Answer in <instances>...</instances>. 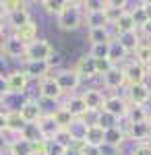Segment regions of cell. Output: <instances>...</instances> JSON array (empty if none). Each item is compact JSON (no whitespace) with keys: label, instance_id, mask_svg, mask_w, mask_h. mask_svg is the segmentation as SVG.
Listing matches in <instances>:
<instances>
[{"label":"cell","instance_id":"18","mask_svg":"<svg viewBox=\"0 0 151 155\" xmlns=\"http://www.w3.org/2000/svg\"><path fill=\"white\" fill-rule=\"evenodd\" d=\"M75 72L81 77V79H91V77H97L95 74V60L91 56H83L77 66H75Z\"/></svg>","mask_w":151,"mask_h":155},{"label":"cell","instance_id":"3","mask_svg":"<svg viewBox=\"0 0 151 155\" xmlns=\"http://www.w3.org/2000/svg\"><path fill=\"white\" fill-rule=\"evenodd\" d=\"M128 101L126 99H122V97H118V95H112V97H106V101H104V112H108V114H112L114 118L118 120H122V118H126V114H128Z\"/></svg>","mask_w":151,"mask_h":155},{"label":"cell","instance_id":"49","mask_svg":"<svg viewBox=\"0 0 151 155\" xmlns=\"http://www.w3.org/2000/svg\"><path fill=\"white\" fill-rule=\"evenodd\" d=\"M6 15V8H4V2L0 0V21H2V17Z\"/></svg>","mask_w":151,"mask_h":155},{"label":"cell","instance_id":"51","mask_svg":"<svg viewBox=\"0 0 151 155\" xmlns=\"http://www.w3.org/2000/svg\"><path fill=\"white\" fill-rule=\"evenodd\" d=\"M147 143H149V145H151V134H149V141H147Z\"/></svg>","mask_w":151,"mask_h":155},{"label":"cell","instance_id":"26","mask_svg":"<svg viewBox=\"0 0 151 155\" xmlns=\"http://www.w3.org/2000/svg\"><path fill=\"white\" fill-rule=\"evenodd\" d=\"M124 139H126V132L122 130L120 126L108 128V130H106V134H104V143L114 145V147H120V145L124 143Z\"/></svg>","mask_w":151,"mask_h":155},{"label":"cell","instance_id":"38","mask_svg":"<svg viewBox=\"0 0 151 155\" xmlns=\"http://www.w3.org/2000/svg\"><path fill=\"white\" fill-rule=\"evenodd\" d=\"M52 141H54V143H58V145H62V147H66V149L72 145V139H70V134H69V130H66V128H60Z\"/></svg>","mask_w":151,"mask_h":155},{"label":"cell","instance_id":"47","mask_svg":"<svg viewBox=\"0 0 151 155\" xmlns=\"http://www.w3.org/2000/svg\"><path fill=\"white\" fill-rule=\"evenodd\" d=\"M6 149H8V141L4 139V132H0V155L4 153Z\"/></svg>","mask_w":151,"mask_h":155},{"label":"cell","instance_id":"12","mask_svg":"<svg viewBox=\"0 0 151 155\" xmlns=\"http://www.w3.org/2000/svg\"><path fill=\"white\" fill-rule=\"evenodd\" d=\"M128 101H130V106H145L147 101H149L151 97V91L149 87L143 83V85H135V87H128Z\"/></svg>","mask_w":151,"mask_h":155},{"label":"cell","instance_id":"6","mask_svg":"<svg viewBox=\"0 0 151 155\" xmlns=\"http://www.w3.org/2000/svg\"><path fill=\"white\" fill-rule=\"evenodd\" d=\"M19 114H21V118H23L25 124H37V120L44 116V112H42V106L33 101V99H27L21 104L19 107Z\"/></svg>","mask_w":151,"mask_h":155},{"label":"cell","instance_id":"41","mask_svg":"<svg viewBox=\"0 0 151 155\" xmlns=\"http://www.w3.org/2000/svg\"><path fill=\"white\" fill-rule=\"evenodd\" d=\"M4 8H6V15H11L15 11L25 8V2H21V0H4Z\"/></svg>","mask_w":151,"mask_h":155},{"label":"cell","instance_id":"25","mask_svg":"<svg viewBox=\"0 0 151 155\" xmlns=\"http://www.w3.org/2000/svg\"><path fill=\"white\" fill-rule=\"evenodd\" d=\"M52 118H54V122L58 124V128H69L70 124L75 122V118L70 116V112H69V110H66L64 106L56 107V110L52 112Z\"/></svg>","mask_w":151,"mask_h":155},{"label":"cell","instance_id":"20","mask_svg":"<svg viewBox=\"0 0 151 155\" xmlns=\"http://www.w3.org/2000/svg\"><path fill=\"white\" fill-rule=\"evenodd\" d=\"M15 37L21 39L23 44H31V41H35V39H37V25H35L33 21H29L27 25L15 29Z\"/></svg>","mask_w":151,"mask_h":155},{"label":"cell","instance_id":"29","mask_svg":"<svg viewBox=\"0 0 151 155\" xmlns=\"http://www.w3.org/2000/svg\"><path fill=\"white\" fill-rule=\"evenodd\" d=\"M87 39L91 41V46H95V44H110L112 41V35H110L108 27H104V29H89Z\"/></svg>","mask_w":151,"mask_h":155},{"label":"cell","instance_id":"43","mask_svg":"<svg viewBox=\"0 0 151 155\" xmlns=\"http://www.w3.org/2000/svg\"><path fill=\"white\" fill-rule=\"evenodd\" d=\"M99 153L102 155H120V147H114V145L104 143L102 147H99Z\"/></svg>","mask_w":151,"mask_h":155},{"label":"cell","instance_id":"46","mask_svg":"<svg viewBox=\"0 0 151 155\" xmlns=\"http://www.w3.org/2000/svg\"><path fill=\"white\" fill-rule=\"evenodd\" d=\"M139 29H141V33H143L145 37H149V39H151V21H147L145 25H141Z\"/></svg>","mask_w":151,"mask_h":155},{"label":"cell","instance_id":"28","mask_svg":"<svg viewBox=\"0 0 151 155\" xmlns=\"http://www.w3.org/2000/svg\"><path fill=\"white\" fill-rule=\"evenodd\" d=\"M124 58H126V50L122 48L118 41L112 39V41H110V48H108V60L116 66V62H122Z\"/></svg>","mask_w":151,"mask_h":155},{"label":"cell","instance_id":"2","mask_svg":"<svg viewBox=\"0 0 151 155\" xmlns=\"http://www.w3.org/2000/svg\"><path fill=\"white\" fill-rule=\"evenodd\" d=\"M81 21H83L81 2H66L64 11L58 15V27L62 31H72L81 25Z\"/></svg>","mask_w":151,"mask_h":155},{"label":"cell","instance_id":"5","mask_svg":"<svg viewBox=\"0 0 151 155\" xmlns=\"http://www.w3.org/2000/svg\"><path fill=\"white\" fill-rule=\"evenodd\" d=\"M122 72H124V79H126L128 87L143 85L145 79H147V68H145L143 64H139V62H130V64H126V66L122 68Z\"/></svg>","mask_w":151,"mask_h":155},{"label":"cell","instance_id":"33","mask_svg":"<svg viewBox=\"0 0 151 155\" xmlns=\"http://www.w3.org/2000/svg\"><path fill=\"white\" fill-rule=\"evenodd\" d=\"M118 122L120 120L118 118H114L112 114H108V112H97V120L93 122V124H97V126H102L104 130H108V128H114V126H118Z\"/></svg>","mask_w":151,"mask_h":155},{"label":"cell","instance_id":"22","mask_svg":"<svg viewBox=\"0 0 151 155\" xmlns=\"http://www.w3.org/2000/svg\"><path fill=\"white\" fill-rule=\"evenodd\" d=\"M128 124H141V122H149V112L145 106H130L126 114Z\"/></svg>","mask_w":151,"mask_h":155},{"label":"cell","instance_id":"27","mask_svg":"<svg viewBox=\"0 0 151 155\" xmlns=\"http://www.w3.org/2000/svg\"><path fill=\"white\" fill-rule=\"evenodd\" d=\"M114 25H116L118 35H122V33H130V31H137V23H135V19L130 17V12H128V11L124 12Z\"/></svg>","mask_w":151,"mask_h":155},{"label":"cell","instance_id":"1","mask_svg":"<svg viewBox=\"0 0 151 155\" xmlns=\"http://www.w3.org/2000/svg\"><path fill=\"white\" fill-rule=\"evenodd\" d=\"M54 56V48L48 39H35L31 44H27L25 48V62H48Z\"/></svg>","mask_w":151,"mask_h":155},{"label":"cell","instance_id":"37","mask_svg":"<svg viewBox=\"0 0 151 155\" xmlns=\"http://www.w3.org/2000/svg\"><path fill=\"white\" fill-rule=\"evenodd\" d=\"M108 48H110V44H95V46H91V52H89V56H91L93 60L108 58Z\"/></svg>","mask_w":151,"mask_h":155},{"label":"cell","instance_id":"50","mask_svg":"<svg viewBox=\"0 0 151 155\" xmlns=\"http://www.w3.org/2000/svg\"><path fill=\"white\" fill-rule=\"evenodd\" d=\"M2 33H4V23L0 21V35H2Z\"/></svg>","mask_w":151,"mask_h":155},{"label":"cell","instance_id":"10","mask_svg":"<svg viewBox=\"0 0 151 155\" xmlns=\"http://www.w3.org/2000/svg\"><path fill=\"white\" fill-rule=\"evenodd\" d=\"M39 93H42V97L48 99V101H56V99H60V95H62V91H60V87H58V83H56L54 77H46V79L39 81Z\"/></svg>","mask_w":151,"mask_h":155},{"label":"cell","instance_id":"39","mask_svg":"<svg viewBox=\"0 0 151 155\" xmlns=\"http://www.w3.org/2000/svg\"><path fill=\"white\" fill-rule=\"evenodd\" d=\"M114 68V64L110 62L108 58H99V60H95V74H102L104 77L108 71H112Z\"/></svg>","mask_w":151,"mask_h":155},{"label":"cell","instance_id":"45","mask_svg":"<svg viewBox=\"0 0 151 155\" xmlns=\"http://www.w3.org/2000/svg\"><path fill=\"white\" fill-rule=\"evenodd\" d=\"M6 95H8V87H6V79H4V77H0V99H4Z\"/></svg>","mask_w":151,"mask_h":155},{"label":"cell","instance_id":"31","mask_svg":"<svg viewBox=\"0 0 151 155\" xmlns=\"http://www.w3.org/2000/svg\"><path fill=\"white\" fill-rule=\"evenodd\" d=\"M8 151L11 155H31V143L23 141V139H17L8 143Z\"/></svg>","mask_w":151,"mask_h":155},{"label":"cell","instance_id":"24","mask_svg":"<svg viewBox=\"0 0 151 155\" xmlns=\"http://www.w3.org/2000/svg\"><path fill=\"white\" fill-rule=\"evenodd\" d=\"M85 25L89 29H104L110 23H108L104 11H102V12H85Z\"/></svg>","mask_w":151,"mask_h":155},{"label":"cell","instance_id":"52","mask_svg":"<svg viewBox=\"0 0 151 155\" xmlns=\"http://www.w3.org/2000/svg\"><path fill=\"white\" fill-rule=\"evenodd\" d=\"M149 46H151V41H149Z\"/></svg>","mask_w":151,"mask_h":155},{"label":"cell","instance_id":"13","mask_svg":"<svg viewBox=\"0 0 151 155\" xmlns=\"http://www.w3.org/2000/svg\"><path fill=\"white\" fill-rule=\"evenodd\" d=\"M124 12H126V2L124 0H110V2H106L104 15H106V19H108L110 25H114Z\"/></svg>","mask_w":151,"mask_h":155},{"label":"cell","instance_id":"35","mask_svg":"<svg viewBox=\"0 0 151 155\" xmlns=\"http://www.w3.org/2000/svg\"><path fill=\"white\" fill-rule=\"evenodd\" d=\"M64 4H66V2H62V0H44V2H42V6H44L48 12H54V15H60V12L64 11Z\"/></svg>","mask_w":151,"mask_h":155},{"label":"cell","instance_id":"14","mask_svg":"<svg viewBox=\"0 0 151 155\" xmlns=\"http://www.w3.org/2000/svg\"><path fill=\"white\" fill-rule=\"evenodd\" d=\"M151 134V126L149 122H141V124H128L126 137L130 141H139V143H147Z\"/></svg>","mask_w":151,"mask_h":155},{"label":"cell","instance_id":"15","mask_svg":"<svg viewBox=\"0 0 151 155\" xmlns=\"http://www.w3.org/2000/svg\"><path fill=\"white\" fill-rule=\"evenodd\" d=\"M104 134L106 130L97 124H89L87 130H85V137H83V143L91 145V147H102L104 145Z\"/></svg>","mask_w":151,"mask_h":155},{"label":"cell","instance_id":"48","mask_svg":"<svg viewBox=\"0 0 151 155\" xmlns=\"http://www.w3.org/2000/svg\"><path fill=\"white\" fill-rule=\"evenodd\" d=\"M141 6H143V11H145V17H147V21H151V0L143 2Z\"/></svg>","mask_w":151,"mask_h":155},{"label":"cell","instance_id":"44","mask_svg":"<svg viewBox=\"0 0 151 155\" xmlns=\"http://www.w3.org/2000/svg\"><path fill=\"white\" fill-rule=\"evenodd\" d=\"M133 155H151V145L149 143H139L135 147Z\"/></svg>","mask_w":151,"mask_h":155},{"label":"cell","instance_id":"21","mask_svg":"<svg viewBox=\"0 0 151 155\" xmlns=\"http://www.w3.org/2000/svg\"><path fill=\"white\" fill-rule=\"evenodd\" d=\"M118 44L122 46V48L126 50V54H130V52H135V50L141 46V37L137 31H130V33H122V35H118L116 39Z\"/></svg>","mask_w":151,"mask_h":155},{"label":"cell","instance_id":"30","mask_svg":"<svg viewBox=\"0 0 151 155\" xmlns=\"http://www.w3.org/2000/svg\"><path fill=\"white\" fill-rule=\"evenodd\" d=\"M31 21V17H29V11L27 8H21V11H15L8 15V23L15 27V29H19V27H23Z\"/></svg>","mask_w":151,"mask_h":155},{"label":"cell","instance_id":"4","mask_svg":"<svg viewBox=\"0 0 151 155\" xmlns=\"http://www.w3.org/2000/svg\"><path fill=\"white\" fill-rule=\"evenodd\" d=\"M54 79H56V83H58V87H60L62 93H70V91H75V89L79 87V83H81V77L75 72V68L56 72Z\"/></svg>","mask_w":151,"mask_h":155},{"label":"cell","instance_id":"23","mask_svg":"<svg viewBox=\"0 0 151 155\" xmlns=\"http://www.w3.org/2000/svg\"><path fill=\"white\" fill-rule=\"evenodd\" d=\"M23 126H25V122H23V118H21V114H19L17 110H8V112H6V130L21 134Z\"/></svg>","mask_w":151,"mask_h":155},{"label":"cell","instance_id":"40","mask_svg":"<svg viewBox=\"0 0 151 155\" xmlns=\"http://www.w3.org/2000/svg\"><path fill=\"white\" fill-rule=\"evenodd\" d=\"M130 12V17H133V19H135V23H137V29H139L141 25H145L147 23V17H145V11H143V6H137V8H135V11H128Z\"/></svg>","mask_w":151,"mask_h":155},{"label":"cell","instance_id":"17","mask_svg":"<svg viewBox=\"0 0 151 155\" xmlns=\"http://www.w3.org/2000/svg\"><path fill=\"white\" fill-rule=\"evenodd\" d=\"M104 85L108 89H120L122 85H126V79H124V72L120 66H114L112 71H108L104 74Z\"/></svg>","mask_w":151,"mask_h":155},{"label":"cell","instance_id":"34","mask_svg":"<svg viewBox=\"0 0 151 155\" xmlns=\"http://www.w3.org/2000/svg\"><path fill=\"white\" fill-rule=\"evenodd\" d=\"M21 139H23V141H29V143H37V141H42L39 130H37V124H25L23 130H21Z\"/></svg>","mask_w":151,"mask_h":155},{"label":"cell","instance_id":"7","mask_svg":"<svg viewBox=\"0 0 151 155\" xmlns=\"http://www.w3.org/2000/svg\"><path fill=\"white\" fill-rule=\"evenodd\" d=\"M27 85H29V79H27V74L23 71H15L6 77V87H8L11 95H23Z\"/></svg>","mask_w":151,"mask_h":155},{"label":"cell","instance_id":"19","mask_svg":"<svg viewBox=\"0 0 151 155\" xmlns=\"http://www.w3.org/2000/svg\"><path fill=\"white\" fill-rule=\"evenodd\" d=\"M64 107L70 112V116H72L75 120H81L83 116L87 114V107H85V104H83L81 95H70L69 101L64 104Z\"/></svg>","mask_w":151,"mask_h":155},{"label":"cell","instance_id":"16","mask_svg":"<svg viewBox=\"0 0 151 155\" xmlns=\"http://www.w3.org/2000/svg\"><path fill=\"white\" fill-rule=\"evenodd\" d=\"M23 72L27 74V79H46L48 72H50V66L48 62H25Z\"/></svg>","mask_w":151,"mask_h":155},{"label":"cell","instance_id":"11","mask_svg":"<svg viewBox=\"0 0 151 155\" xmlns=\"http://www.w3.org/2000/svg\"><path fill=\"white\" fill-rule=\"evenodd\" d=\"M25 48H27V44H23L21 39H17V37L12 35V37H8V39H4V44H2V54H4L6 58H23Z\"/></svg>","mask_w":151,"mask_h":155},{"label":"cell","instance_id":"42","mask_svg":"<svg viewBox=\"0 0 151 155\" xmlns=\"http://www.w3.org/2000/svg\"><path fill=\"white\" fill-rule=\"evenodd\" d=\"M77 153L79 155H102L99 153V147H91V145H85V143L79 145V151Z\"/></svg>","mask_w":151,"mask_h":155},{"label":"cell","instance_id":"36","mask_svg":"<svg viewBox=\"0 0 151 155\" xmlns=\"http://www.w3.org/2000/svg\"><path fill=\"white\" fill-rule=\"evenodd\" d=\"M81 6L85 8V12H102L106 8V2L104 0H85L81 2Z\"/></svg>","mask_w":151,"mask_h":155},{"label":"cell","instance_id":"8","mask_svg":"<svg viewBox=\"0 0 151 155\" xmlns=\"http://www.w3.org/2000/svg\"><path fill=\"white\" fill-rule=\"evenodd\" d=\"M37 130H39V137H42V141L50 143V141L56 137V132H58L60 128H58V124L54 122L52 114H44L42 118L37 120Z\"/></svg>","mask_w":151,"mask_h":155},{"label":"cell","instance_id":"32","mask_svg":"<svg viewBox=\"0 0 151 155\" xmlns=\"http://www.w3.org/2000/svg\"><path fill=\"white\" fill-rule=\"evenodd\" d=\"M135 54H137V60H135V62L143 64L145 68H147V66H151V46H149V44L141 41V46L135 50Z\"/></svg>","mask_w":151,"mask_h":155},{"label":"cell","instance_id":"9","mask_svg":"<svg viewBox=\"0 0 151 155\" xmlns=\"http://www.w3.org/2000/svg\"><path fill=\"white\" fill-rule=\"evenodd\" d=\"M81 99H83V104H85V107H87V112H102L104 101H106L104 93L99 89H87L81 95Z\"/></svg>","mask_w":151,"mask_h":155}]
</instances>
